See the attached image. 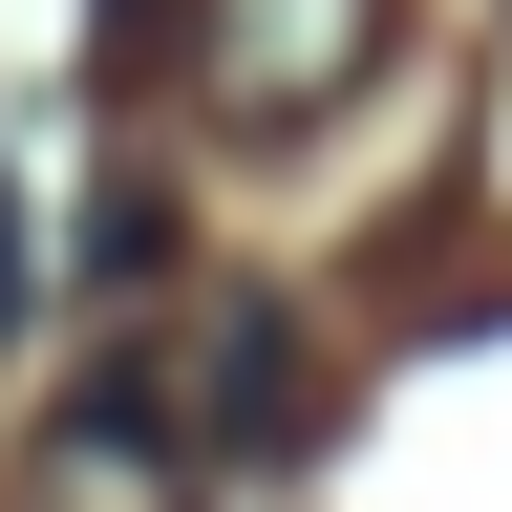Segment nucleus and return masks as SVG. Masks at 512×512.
<instances>
[{"instance_id":"obj_1","label":"nucleus","mask_w":512,"mask_h":512,"mask_svg":"<svg viewBox=\"0 0 512 512\" xmlns=\"http://www.w3.org/2000/svg\"><path fill=\"white\" fill-rule=\"evenodd\" d=\"M384 43H406V0H192V86H214L235 150L342 128V107L384 86Z\"/></svg>"},{"instance_id":"obj_2","label":"nucleus","mask_w":512,"mask_h":512,"mask_svg":"<svg viewBox=\"0 0 512 512\" xmlns=\"http://www.w3.org/2000/svg\"><path fill=\"white\" fill-rule=\"evenodd\" d=\"M192 427H214V448H299V320L278 299H214V320H192Z\"/></svg>"},{"instance_id":"obj_3","label":"nucleus","mask_w":512,"mask_h":512,"mask_svg":"<svg viewBox=\"0 0 512 512\" xmlns=\"http://www.w3.org/2000/svg\"><path fill=\"white\" fill-rule=\"evenodd\" d=\"M0 342H22V214H0Z\"/></svg>"}]
</instances>
